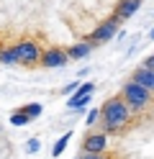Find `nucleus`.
<instances>
[{"label": "nucleus", "instance_id": "20e7f679", "mask_svg": "<svg viewBox=\"0 0 154 159\" xmlns=\"http://www.w3.org/2000/svg\"><path fill=\"white\" fill-rule=\"evenodd\" d=\"M118 26H121V21H118L116 16L108 18V21H103V23L95 28V31L90 34L87 41H90V44H105V41H110V39L118 34Z\"/></svg>", "mask_w": 154, "mask_h": 159}, {"label": "nucleus", "instance_id": "423d86ee", "mask_svg": "<svg viewBox=\"0 0 154 159\" xmlns=\"http://www.w3.org/2000/svg\"><path fill=\"white\" fill-rule=\"evenodd\" d=\"M67 62H69V54L64 52V49H59V46H51V49H46V52H41V64H44L46 69L67 67Z\"/></svg>", "mask_w": 154, "mask_h": 159}, {"label": "nucleus", "instance_id": "2eb2a0df", "mask_svg": "<svg viewBox=\"0 0 154 159\" xmlns=\"http://www.w3.org/2000/svg\"><path fill=\"white\" fill-rule=\"evenodd\" d=\"M39 146H41L39 139H31V141L26 144V152H28V154H36V152H39Z\"/></svg>", "mask_w": 154, "mask_h": 159}, {"label": "nucleus", "instance_id": "9d476101", "mask_svg": "<svg viewBox=\"0 0 154 159\" xmlns=\"http://www.w3.org/2000/svg\"><path fill=\"white\" fill-rule=\"evenodd\" d=\"M90 52H92V44L90 41H80V44H75V46L67 49L69 59H85V57H90Z\"/></svg>", "mask_w": 154, "mask_h": 159}, {"label": "nucleus", "instance_id": "1a4fd4ad", "mask_svg": "<svg viewBox=\"0 0 154 159\" xmlns=\"http://www.w3.org/2000/svg\"><path fill=\"white\" fill-rule=\"evenodd\" d=\"M133 82H139L141 87H147V90H152L154 93V69L152 67H136V69H133Z\"/></svg>", "mask_w": 154, "mask_h": 159}, {"label": "nucleus", "instance_id": "0eeeda50", "mask_svg": "<svg viewBox=\"0 0 154 159\" xmlns=\"http://www.w3.org/2000/svg\"><path fill=\"white\" fill-rule=\"evenodd\" d=\"M108 149V136L105 134H87L82 141V152L87 154H103Z\"/></svg>", "mask_w": 154, "mask_h": 159}, {"label": "nucleus", "instance_id": "f8f14e48", "mask_svg": "<svg viewBox=\"0 0 154 159\" xmlns=\"http://www.w3.org/2000/svg\"><path fill=\"white\" fill-rule=\"evenodd\" d=\"M0 62L3 64H18V57H16V49H0Z\"/></svg>", "mask_w": 154, "mask_h": 159}, {"label": "nucleus", "instance_id": "f257e3e1", "mask_svg": "<svg viewBox=\"0 0 154 159\" xmlns=\"http://www.w3.org/2000/svg\"><path fill=\"white\" fill-rule=\"evenodd\" d=\"M128 118H131V108L123 100V95L110 98V100H105L103 108H100V121L105 126V131H121V128L128 123Z\"/></svg>", "mask_w": 154, "mask_h": 159}, {"label": "nucleus", "instance_id": "a211bd4d", "mask_svg": "<svg viewBox=\"0 0 154 159\" xmlns=\"http://www.w3.org/2000/svg\"><path fill=\"white\" fill-rule=\"evenodd\" d=\"M80 159H105V157H103V154H87V152H85Z\"/></svg>", "mask_w": 154, "mask_h": 159}, {"label": "nucleus", "instance_id": "dca6fc26", "mask_svg": "<svg viewBox=\"0 0 154 159\" xmlns=\"http://www.w3.org/2000/svg\"><path fill=\"white\" fill-rule=\"evenodd\" d=\"M98 118H100V108H92V111L87 113V126H92V123L98 121Z\"/></svg>", "mask_w": 154, "mask_h": 159}, {"label": "nucleus", "instance_id": "6ab92c4d", "mask_svg": "<svg viewBox=\"0 0 154 159\" xmlns=\"http://www.w3.org/2000/svg\"><path fill=\"white\" fill-rule=\"evenodd\" d=\"M144 67H152V69H154V54H152V57H147V59H144Z\"/></svg>", "mask_w": 154, "mask_h": 159}, {"label": "nucleus", "instance_id": "39448f33", "mask_svg": "<svg viewBox=\"0 0 154 159\" xmlns=\"http://www.w3.org/2000/svg\"><path fill=\"white\" fill-rule=\"evenodd\" d=\"M92 93H95V82H80V87H77V90L69 95L67 108H72V111H82V108H85V105L90 103Z\"/></svg>", "mask_w": 154, "mask_h": 159}, {"label": "nucleus", "instance_id": "4468645a", "mask_svg": "<svg viewBox=\"0 0 154 159\" xmlns=\"http://www.w3.org/2000/svg\"><path fill=\"white\" fill-rule=\"evenodd\" d=\"M10 123H13V126H28V123H31V118H28L23 111H18V113L10 116Z\"/></svg>", "mask_w": 154, "mask_h": 159}, {"label": "nucleus", "instance_id": "f3484780", "mask_svg": "<svg viewBox=\"0 0 154 159\" xmlns=\"http://www.w3.org/2000/svg\"><path fill=\"white\" fill-rule=\"evenodd\" d=\"M77 87H80V82H77V80H75V82H69V85L64 87V95H72V93L77 90Z\"/></svg>", "mask_w": 154, "mask_h": 159}, {"label": "nucleus", "instance_id": "9b49d317", "mask_svg": "<svg viewBox=\"0 0 154 159\" xmlns=\"http://www.w3.org/2000/svg\"><path fill=\"white\" fill-rule=\"evenodd\" d=\"M69 139H72V131H67L64 136H59V139H57V144H54V149H51V157H62V154H64V149H67V144H69Z\"/></svg>", "mask_w": 154, "mask_h": 159}, {"label": "nucleus", "instance_id": "6e6552de", "mask_svg": "<svg viewBox=\"0 0 154 159\" xmlns=\"http://www.w3.org/2000/svg\"><path fill=\"white\" fill-rule=\"evenodd\" d=\"M139 5H141V0H121V3L116 5V11H113V16H116L121 23H126L128 18L139 11Z\"/></svg>", "mask_w": 154, "mask_h": 159}, {"label": "nucleus", "instance_id": "7ed1b4c3", "mask_svg": "<svg viewBox=\"0 0 154 159\" xmlns=\"http://www.w3.org/2000/svg\"><path fill=\"white\" fill-rule=\"evenodd\" d=\"M16 57H18V64H39L41 62V46L36 41H18L16 46Z\"/></svg>", "mask_w": 154, "mask_h": 159}, {"label": "nucleus", "instance_id": "f03ea898", "mask_svg": "<svg viewBox=\"0 0 154 159\" xmlns=\"http://www.w3.org/2000/svg\"><path fill=\"white\" fill-rule=\"evenodd\" d=\"M121 95H123V100L128 103L131 111H144V108L149 105V100H152V90L141 87L139 82H133V80H128V82L121 87Z\"/></svg>", "mask_w": 154, "mask_h": 159}, {"label": "nucleus", "instance_id": "ddd939ff", "mask_svg": "<svg viewBox=\"0 0 154 159\" xmlns=\"http://www.w3.org/2000/svg\"><path fill=\"white\" fill-rule=\"evenodd\" d=\"M21 111H23V113L31 118V121H34V118H39V116H41V103H28V105L21 108Z\"/></svg>", "mask_w": 154, "mask_h": 159}, {"label": "nucleus", "instance_id": "aec40b11", "mask_svg": "<svg viewBox=\"0 0 154 159\" xmlns=\"http://www.w3.org/2000/svg\"><path fill=\"white\" fill-rule=\"evenodd\" d=\"M149 39H152V41H154V28H152V31H149Z\"/></svg>", "mask_w": 154, "mask_h": 159}]
</instances>
